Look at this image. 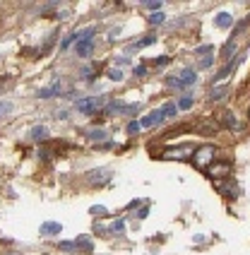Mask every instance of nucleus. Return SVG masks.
Listing matches in <instances>:
<instances>
[{
	"label": "nucleus",
	"instance_id": "obj_30",
	"mask_svg": "<svg viewBox=\"0 0 250 255\" xmlns=\"http://www.w3.org/2000/svg\"><path fill=\"white\" fill-rule=\"evenodd\" d=\"M7 255H17V253H7Z\"/></svg>",
	"mask_w": 250,
	"mask_h": 255
},
{
	"label": "nucleus",
	"instance_id": "obj_18",
	"mask_svg": "<svg viewBox=\"0 0 250 255\" xmlns=\"http://www.w3.org/2000/svg\"><path fill=\"white\" fill-rule=\"evenodd\" d=\"M152 43H156V39H154V36H144L142 41L132 43V48H144V46H152Z\"/></svg>",
	"mask_w": 250,
	"mask_h": 255
},
{
	"label": "nucleus",
	"instance_id": "obj_12",
	"mask_svg": "<svg viewBox=\"0 0 250 255\" xmlns=\"http://www.w3.org/2000/svg\"><path fill=\"white\" fill-rule=\"evenodd\" d=\"M60 231H63V227H60L58 222H46V224H41L43 236H56V234H60Z\"/></svg>",
	"mask_w": 250,
	"mask_h": 255
},
{
	"label": "nucleus",
	"instance_id": "obj_21",
	"mask_svg": "<svg viewBox=\"0 0 250 255\" xmlns=\"http://www.w3.org/2000/svg\"><path fill=\"white\" fill-rule=\"evenodd\" d=\"M164 22V14L161 12H154L152 17H149V24H161Z\"/></svg>",
	"mask_w": 250,
	"mask_h": 255
},
{
	"label": "nucleus",
	"instance_id": "obj_15",
	"mask_svg": "<svg viewBox=\"0 0 250 255\" xmlns=\"http://www.w3.org/2000/svg\"><path fill=\"white\" fill-rule=\"evenodd\" d=\"M229 169H231L229 164H224V166H214V169H209V176H212V178H217V176H226Z\"/></svg>",
	"mask_w": 250,
	"mask_h": 255
},
{
	"label": "nucleus",
	"instance_id": "obj_28",
	"mask_svg": "<svg viewBox=\"0 0 250 255\" xmlns=\"http://www.w3.org/2000/svg\"><path fill=\"white\" fill-rule=\"evenodd\" d=\"M147 7H149V10H159V7H161V2H149Z\"/></svg>",
	"mask_w": 250,
	"mask_h": 255
},
{
	"label": "nucleus",
	"instance_id": "obj_16",
	"mask_svg": "<svg viewBox=\"0 0 250 255\" xmlns=\"http://www.w3.org/2000/svg\"><path fill=\"white\" fill-rule=\"evenodd\" d=\"M176 106H178L181 111H188V109L193 106V97H181V101H178Z\"/></svg>",
	"mask_w": 250,
	"mask_h": 255
},
{
	"label": "nucleus",
	"instance_id": "obj_10",
	"mask_svg": "<svg viewBox=\"0 0 250 255\" xmlns=\"http://www.w3.org/2000/svg\"><path fill=\"white\" fill-rule=\"evenodd\" d=\"M214 24H217L219 29H229V27H234V17H231L229 12H217Z\"/></svg>",
	"mask_w": 250,
	"mask_h": 255
},
{
	"label": "nucleus",
	"instance_id": "obj_19",
	"mask_svg": "<svg viewBox=\"0 0 250 255\" xmlns=\"http://www.w3.org/2000/svg\"><path fill=\"white\" fill-rule=\"evenodd\" d=\"M10 111H12V104H10V101H0V118L7 116Z\"/></svg>",
	"mask_w": 250,
	"mask_h": 255
},
{
	"label": "nucleus",
	"instance_id": "obj_11",
	"mask_svg": "<svg viewBox=\"0 0 250 255\" xmlns=\"http://www.w3.org/2000/svg\"><path fill=\"white\" fill-rule=\"evenodd\" d=\"M87 140L92 142H106L109 140V132L104 128H94V130H87Z\"/></svg>",
	"mask_w": 250,
	"mask_h": 255
},
{
	"label": "nucleus",
	"instance_id": "obj_25",
	"mask_svg": "<svg viewBox=\"0 0 250 255\" xmlns=\"http://www.w3.org/2000/svg\"><path fill=\"white\" fill-rule=\"evenodd\" d=\"M118 65H130V58H123V56H118V60H116Z\"/></svg>",
	"mask_w": 250,
	"mask_h": 255
},
{
	"label": "nucleus",
	"instance_id": "obj_17",
	"mask_svg": "<svg viewBox=\"0 0 250 255\" xmlns=\"http://www.w3.org/2000/svg\"><path fill=\"white\" fill-rule=\"evenodd\" d=\"M123 75L125 72L121 70V68H111V70H109V77H111L113 82H121V80H123Z\"/></svg>",
	"mask_w": 250,
	"mask_h": 255
},
{
	"label": "nucleus",
	"instance_id": "obj_5",
	"mask_svg": "<svg viewBox=\"0 0 250 255\" xmlns=\"http://www.w3.org/2000/svg\"><path fill=\"white\" fill-rule=\"evenodd\" d=\"M238 63H241V53H238V56H234L229 63H226V65H224L222 70L217 72V77H214V87H219L222 82H226V80H229V75L238 68Z\"/></svg>",
	"mask_w": 250,
	"mask_h": 255
},
{
	"label": "nucleus",
	"instance_id": "obj_14",
	"mask_svg": "<svg viewBox=\"0 0 250 255\" xmlns=\"http://www.w3.org/2000/svg\"><path fill=\"white\" fill-rule=\"evenodd\" d=\"M190 152H193L190 147H183V149H176V152H173V149L166 152V156L168 159H181V156H190Z\"/></svg>",
	"mask_w": 250,
	"mask_h": 255
},
{
	"label": "nucleus",
	"instance_id": "obj_22",
	"mask_svg": "<svg viewBox=\"0 0 250 255\" xmlns=\"http://www.w3.org/2000/svg\"><path fill=\"white\" fill-rule=\"evenodd\" d=\"M224 121H226V126H231V128H236V121H234V114H224Z\"/></svg>",
	"mask_w": 250,
	"mask_h": 255
},
{
	"label": "nucleus",
	"instance_id": "obj_3",
	"mask_svg": "<svg viewBox=\"0 0 250 255\" xmlns=\"http://www.w3.org/2000/svg\"><path fill=\"white\" fill-rule=\"evenodd\" d=\"M75 109L80 111V114H97V111H101V109H106V101H104V97H87V99H77L75 101Z\"/></svg>",
	"mask_w": 250,
	"mask_h": 255
},
{
	"label": "nucleus",
	"instance_id": "obj_20",
	"mask_svg": "<svg viewBox=\"0 0 250 255\" xmlns=\"http://www.w3.org/2000/svg\"><path fill=\"white\" fill-rule=\"evenodd\" d=\"M123 229H125V222H123V219H118V222L111 227V231H113V234H123Z\"/></svg>",
	"mask_w": 250,
	"mask_h": 255
},
{
	"label": "nucleus",
	"instance_id": "obj_23",
	"mask_svg": "<svg viewBox=\"0 0 250 255\" xmlns=\"http://www.w3.org/2000/svg\"><path fill=\"white\" fill-rule=\"evenodd\" d=\"M168 63H171V58H168V56L156 58V65H159V68H161V65H168Z\"/></svg>",
	"mask_w": 250,
	"mask_h": 255
},
{
	"label": "nucleus",
	"instance_id": "obj_7",
	"mask_svg": "<svg viewBox=\"0 0 250 255\" xmlns=\"http://www.w3.org/2000/svg\"><path fill=\"white\" fill-rule=\"evenodd\" d=\"M60 94H63V80L53 77V82L39 92V99H53V97H60Z\"/></svg>",
	"mask_w": 250,
	"mask_h": 255
},
{
	"label": "nucleus",
	"instance_id": "obj_1",
	"mask_svg": "<svg viewBox=\"0 0 250 255\" xmlns=\"http://www.w3.org/2000/svg\"><path fill=\"white\" fill-rule=\"evenodd\" d=\"M178 111V106L176 104H166V106H161V109H156L152 114H147L142 121H137L139 128H154L156 123H161V121H166V118H173Z\"/></svg>",
	"mask_w": 250,
	"mask_h": 255
},
{
	"label": "nucleus",
	"instance_id": "obj_29",
	"mask_svg": "<svg viewBox=\"0 0 250 255\" xmlns=\"http://www.w3.org/2000/svg\"><path fill=\"white\" fill-rule=\"evenodd\" d=\"M2 87H5V82H0V89H2Z\"/></svg>",
	"mask_w": 250,
	"mask_h": 255
},
{
	"label": "nucleus",
	"instance_id": "obj_27",
	"mask_svg": "<svg viewBox=\"0 0 250 255\" xmlns=\"http://www.w3.org/2000/svg\"><path fill=\"white\" fill-rule=\"evenodd\" d=\"M104 212H106L104 207H92V214H104Z\"/></svg>",
	"mask_w": 250,
	"mask_h": 255
},
{
	"label": "nucleus",
	"instance_id": "obj_8",
	"mask_svg": "<svg viewBox=\"0 0 250 255\" xmlns=\"http://www.w3.org/2000/svg\"><path fill=\"white\" fill-rule=\"evenodd\" d=\"M137 109H139L137 104H123V101H113V104L106 106V111H109V114H111V111H125V114L130 111V114H135Z\"/></svg>",
	"mask_w": 250,
	"mask_h": 255
},
{
	"label": "nucleus",
	"instance_id": "obj_9",
	"mask_svg": "<svg viewBox=\"0 0 250 255\" xmlns=\"http://www.w3.org/2000/svg\"><path fill=\"white\" fill-rule=\"evenodd\" d=\"M75 51H77L82 58H89L94 53V41H92V39H82V41L75 46Z\"/></svg>",
	"mask_w": 250,
	"mask_h": 255
},
{
	"label": "nucleus",
	"instance_id": "obj_26",
	"mask_svg": "<svg viewBox=\"0 0 250 255\" xmlns=\"http://www.w3.org/2000/svg\"><path fill=\"white\" fill-rule=\"evenodd\" d=\"M135 75H147V68H144V65H137V68H135Z\"/></svg>",
	"mask_w": 250,
	"mask_h": 255
},
{
	"label": "nucleus",
	"instance_id": "obj_2",
	"mask_svg": "<svg viewBox=\"0 0 250 255\" xmlns=\"http://www.w3.org/2000/svg\"><path fill=\"white\" fill-rule=\"evenodd\" d=\"M197 82V72L193 68H183L181 75H173V77H166V87H173V89H188Z\"/></svg>",
	"mask_w": 250,
	"mask_h": 255
},
{
	"label": "nucleus",
	"instance_id": "obj_24",
	"mask_svg": "<svg viewBox=\"0 0 250 255\" xmlns=\"http://www.w3.org/2000/svg\"><path fill=\"white\" fill-rule=\"evenodd\" d=\"M137 130H139V123H137V121H132V123L127 126V132H137Z\"/></svg>",
	"mask_w": 250,
	"mask_h": 255
},
{
	"label": "nucleus",
	"instance_id": "obj_4",
	"mask_svg": "<svg viewBox=\"0 0 250 255\" xmlns=\"http://www.w3.org/2000/svg\"><path fill=\"white\" fill-rule=\"evenodd\" d=\"M214 154H217V147H214V144H205V147L195 149L193 164L197 169H207L209 164H212V159H214Z\"/></svg>",
	"mask_w": 250,
	"mask_h": 255
},
{
	"label": "nucleus",
	"instance_id": "obj_31",
	"mask_svg": "<svg viewBox=\"0 0 250 255\" xmlns=\"http://www.w3.org/2000/svg\"><path fill=\"white\" fill-rule=\"evenodd\" d=\"M248 116H250V111H248Z\"/></svg>",
	"mask_w": 250,
	"mask_h": 255
},
{
	"label": "nucleus",
	"instance_id": "obj_13",
	"mask_svg": "<svg viewBox=\"0 0 250 255\" xmlns=\"http://www.w3.org/2000/svg\"><path fill=\"white\" fill-rule=\"evenodd\" d=\"M46 135H48V128L46 126H34L29 130V137H31V140H43Z\"/></svg>",
	"mask_w": 250,
	"mask_h": 255
},
{
	"label": "nucleus",
	"instance_id": "obj_6",
	"mask_svg": "<svg viewBox=\"0 0 250 255\" xmlns=\"http://www.w3.org/2000/svg\"><path fill=\"white\" fill-rule=\"evenodd\" d=\"M111 178H113V173L109 169H94L87 173V183L89 185H104V183H109Z\"/></svg>",
	"mask_w": 250,
	"mask_h": 255
}]
</instances>
